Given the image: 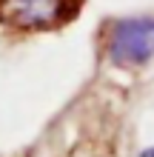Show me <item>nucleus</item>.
Here are the masks:
<instances>
[{"mask_svg": "<svg viewBox=\"0 0 154 157\" xmlns=\"http://www.w3.org/2000/svg\"><path fill=\"white\" fill-rule=\"evenodd\" d=\"M86 0H0V29L37 34L63 29L80 14Z\"/></svg>", "mask_w": 154, "mask_h": 157, "instance_id": "f257e3e1", "label": "nucleus"}, {"mask_svg": "<svg viewBox=\"0 0 154 157\" xmlns=\"http://www.w3.org/2000/svg\"><path fill=\"white\" fill-rule=\"evenodd\" d=\"M103 52L117 69H140L154 60V17H117L103 29Z\"/></svg>", "mask_w": 154, "mask_h": 157, "instance_id": "f03ea898", "label": "nucleus"}, {"mask_svg": "<svg viewBox=\"0 0 154 157\" xmlns=\"http://www.w3.org/2000/svg\"><path fill=\"white\" fill-rule=\"evenodd\" d=\"M140 157H154V146H151V149H146V151H143Z\"/></svg>", "mask_w": 154, "mask_h": 157, "instance_id": "7ed1b4c3", "label": "nucleus"}]
</instances>
